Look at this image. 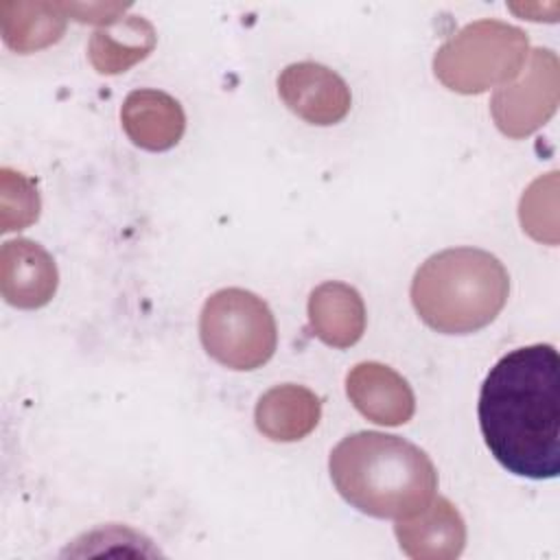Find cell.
I'll use <instances>...</instances> for the list:
<instances>
[{
  "mask_svg": "<svg viewBox=\"0 0 560 560\" xmlns=\"http://www.w3.org/2000/svg\"><path fill=\"white\" fill-rule=\"evenodd\" d=\"M199 337L217 363L238 372L265 365L278 346L271 308L262 298L238 287L219 289L206 300Z\"/></svg>",
  "mask_w": 560,
  "mask_h": 560,
  "instance_id": "cell-5",
  "label": "cell"
},
{
  "mask_svg": "<svg viewBox=\"0 0 560 560\" xmlns=\"http://www.w3.org/2000/svg\"><path fill=\"white\" fill-rule=\"evenodd\" d=\"M479 429L492 457L512 475L560 472V357L551 343L503 354L479 392Z\"/></svg>",
  "mask_w": 560,
  "mask_h": 560,
  "instance_id": "cell-1",
  "label": "cell"
},
{
  "mask_svg": "<svg viewBox=\"0 0 560 560\" xmlns=\"http://www.w3.org/2000/svg\"><path fill=\"white\" fill-rule=\"evenodd\" d=\"M508 295V269L494 254L477 247L438 252L411 280V304L418 317L442 335H468L488 326Z\"/></svg>",
  "mask_w": 560,
  "mask_h": 560,
  "instance_id": "cell-3",
  "label": "cell"
},
{
  "mask_svg": "<svg viewBox=\"0 0 560 560\" xmlns=\"http://www.w3.org/2000/svg\"><path fill=\"white\" fill-rule=\"evenodd\" d=\"M120 122L136 147L166 151L182 140L186 114L179 101L162 90H133L122 101Z\"/></svg>",
  "mask_w": 560,
  "mask_h": 560,
  "instance_id": "cell-11",
  "label": "cell"
},
{
  "mask_svg": "<svg viewBox=\"0 0 560 560\" xmlns=\"http://www.w3.org/2000/svg\"><path fill=\"white\" fill-rule=\"evenodd\" d=\"M68 15L61 2H0V31L4 44L22 55L46 48L66 31Z\"/></svg>",
  "mask_w": 560,
  "mask_h": 560,
  "instance_id": "cell-15",
  "label": "cell"
},
{
  "mask_svg": "<svg viewBox=\"0 0 560 560\" xmlns=\"http://www.w3.org/2000/svg\"><path fill=\"white\" fill-rule=\"evenodd\" d=\"M59 273L52 256L31 238H13L0 249V293L18 308H39L57 291Z\"/></svg>",
  "mask_w": 560,
  "mask_h": 560,
  "instance_id": "cell-9",
  "label": "cell"
},
{
  "mask_svg": "<svg viewBox=\"0 0 560 560\" xmlns=\"http://www.w3.org/2000/svg\"><path fill=\"white\" fill-rule=\"evenodd\" d=\"M527 35L501 20H477L448 37L433 57L442 85L459 94H479L508 85L525 68Z\"/></svg>",
  "mask_w": 560,
  "mask_h": 560,
  "instance_id": "cell-4",
  "label": "cell"
},
{
  "mask_svg": "<svg viewBox=\"0 0 560 560\" xmlns=\"http://www.w3.org/2000/svg\"><path fill=\"white\" fill-rule=\"evenodd\" d=\"M322 418V400L304 385L284 383L267 389L254 409L258 431L273 442L306 438Z\"/></svg>",
  "mask_w": 560,
  "mask_h": 560,
  "instance_id": "cell-13",
  "label": "cell"
},
{
  "mask_svg": "<svg viewBox=\"0 0 560 560\" xmlns=\"http://www.w3.org/2000/svg\"><path fill=\"white\" fill-rule=\"evenodd\" d=\"M558 94L560 63L556 52L549 48H534L527 68L494 92L490 112L499 131L518 140L540 129L556 114Z\"/></svg>",
  "mask_w": 560,
  "mask_h": 560,
  "instance_id": "cell-6",
  "label": "cell"
},
{
  "mask_svg": "<svg viewBox=\"0 0 560 560\" xmlns=\"http://www.w3.org/2000/svg\"><path fill=\"white\" fill-rule=\"evenodd\" d=\"M61 7H63L68 18H72L77 22L101 24V26L122 18L125 11H127V4H103V2H98V4H74V2L68 4V2H61Z\"/></svg>",
  "mask_w": 560,
  "mask_h": 560,
  "instance_id": "cell-16",
  "label": "cell"
},
{
  "mask_svg": "<svg viewBox=\"0 0 560 560\" xmlns=\"http://www.w3.org/2000/svg\"><path fill=\"white\" fill-rule=\"evenodd\" d=\"M346 394L361 416L383 427H400L416 411L411 385L378 361L357 363L346 376Z\"/></svg>",
  "mask_w": 560,
  "mask_h": 560,
  "instance_id": "cell-8",
  "label": "cell"
},
{
  "mask_svg": "<svg viewBox=\"0 0 560 560\" xmlns=\"http://www.w3.org/2000/svg\"><path fill=\"white\" fill-rule=\"evenodd\" d=\"M158 35L142 15H122L94 31L88 44L90 63L98 74H120L155 48Z\"/></svg>",
  "mask_w": 560,
  "mask_h": 560,
  "instance_id": "cell-14",
  "label": "cell"
},
{
  "mask_svg": "<svg viewBox=\"0 0 560 560\" xmlns=\"http://www.w3.org/2000/svg\"><path fill=\"white\" fill-rule=\"evenodd\" d=\"M398 545L413 560H453L464 551L466 523L444 497H433L420 512L396 518Z\"/></svg>",
  "mask_w": 560,
  "mask_h": 560,
  "instance_id": "cell-10",
  "label": "cell"
},
{
  "mask_svg": "<svg viewBox=\"0 0 560 560\" xmlns=\"http://www.w3.org/2000/svg\"><path fill=\"white\" fill-rule=\"evenodd\" d=\"M278 94L293 114L319 127L343 120L352 105L348 83L315 61L287 66L278 77Z\"/></svg>",
  "mask_w": 560,
  "mask_h": 560,
  "instance_id": "cell-7",
  "label": "cell"
},
{
  "mask_svg": "<svg viewBox=\"0 0 560 560\" xmlns=\"http://www.w3.org/2000/svg\"><path fill=\"white\" fill-rule=\"evenodd\" d=\"M328 468L337 492L376 518L411 516L438 490L431 457L413 442L381 431L346 435L330 451Z\"/></svg>",
  "mask_w": 560,
  "mask_h": 560,
  "instance_id": "cell-2",
  "label": "cell"
},
{
  "mask_svg": "<svg viewBox=\"0 0 560 560\" xmlns=\"http://www.w3.org/2000/svg\"><path fill=\"white\" fill-rule=\"evenodd\" d=\"M308 326L326 346H354L365 332L363 298L346 282H322L311 291L308 298Z\"/></svg>",
  "mask_w": 560,
  "mask_h": 560,
  "instance_id": "cell-12",
  "label": "cell"
}]
</instances>
